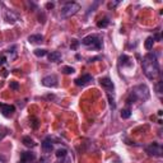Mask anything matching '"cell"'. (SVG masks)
Here are the masks:
<instances>
[{"instance_id":"2e32d148","label":"cell","mask_w":163,"mask_h":163,"mask_svg":"<svg viewBox=\"0 0 163 163\" xmlns=\"http://www.w3.org/2000/svg\"><path fill=\"white\" fill-rule=\"evenodd\" d=\"M108 24H110V18H108V17H105V18H102V19H100L97 22V27H98V28H106Z\"/></svg>"},{"instance_id":"7402d4cb","label":"cell","mask_w":163,"mask_h":163,"mask_svg":"<svg viewBox=\"0 0 163 163\" xmlns=\"http://www.w3.org/2000/svg\"><path fill=\"white\" fill-rule=\"evenodd\" d=\"M156 91H157V94L161 97V94H162V82H158V83L156 84Z\"/></svg>"},{"instance_id":"30bf717a","label":"cell","mask_w":163,"mask_h":163,"mask_svg":"<svg viewBox=\"0 0 163 163\" xmlns=\"http://www.w3.org/2000/svg\"><path fill=\"white\" fill-rule=\"evenodd\" d=\"M36 159V154L32 152H22L21 154V161L26 163H32Z\"/></svg>"},{"instance_id":"d6986e66","label":"cell","mask_w":163,"mask_h":163,"mask_svg":"<svg viewBox=\"0 0 163 163\" xmlns=\"http://www.w3.org/2000/svg\"><path fill=\"white\" fill-rule=\"evenodd\" d=\"M55 156H56L58 158H65V157L68 156V151H66L65 148H60V149H58V151H56Z\"/></svg>"},{"instance_id":"5b68a950","label":"cell","mask_w":163,"mask_h":163,"mask_svg":"<svg viewBox=\"0 0 163 163\" xmlns=\"http://www.w3.org/2000/svg\"><path fill=\"white\" fill-rule=\"evenodd\" d=\"M145 152L149 156H153V157H162L163 149H162V145L159 143H152L151 145H148L145 148Z\"/></svg>"},{"instance_id":"ac0fdd59","label":"cell","mask_w":163,"mask_h":163,"mask_svg":"<svg viewBox=\"0 0 163 163\" xmlns=\"http://www.w3.org/2000/svg\"><path fill=\"white\" fill-rule=\"evenodd\" d=\"M33 54H35L37 58H44V56L47 55V50H45V49H36V50L33 51Z\"/></svg>"},{"instance_id":"8fae6325","label":"cell","mask_w":163,"mask_h":163,"mask_svg":"<svg viewBox=\"0 0 163 163\" xmlns=\"http://www.w3.org/2000/svg\"><path fill=\"white\" fill-rule=\"evenodd\" d=\"M44 41V36L42 35H31L28 37V42L30 44H40Z\"/></svg>"},{"instance_id":"d4e9b609","label":"cell","mask_w":163,"mask_h":163,"mask_svg":"<svg viewBox=\"0 0 163 163\" xmlns=\"http://www.w3.org/2000/svg\"><path fill=\"white\" fill-rule=\"evenodd\" d=\"M78 45H79V41H77V40H73V44H72V49H73V50H77Z\"/></svg>"},{"instance_id":"cb8c5ba5","label":"cell","mask_w":163,"mask_h":163,"mask_svg":"<svg viewBox=\"0 0 163 163\" xmlns=\"http://www.w3.org/2000/svg\"><path fill=\"white\" fill-rule=\"evenodd\" d=\"M30 121H32V128H33V129H37V128H38V120H37L36 117H32Z\"/></svg>"},{"instance_id":"6da1fadb","label":"cell","mask_w":163,"mask_h":163,"mask_svg":"<svg viewBox=\"0 0 163 163\" xmlns=\"http://www.w3.org/2000/svg\"><path fill=\"white\" fill-rule=\"evenodd\" d=\"M142 66H143V72H144L145 77L151 80H156L161 74L158 59H157V55L154 52H148L143 58Z\"/></svg>"},{"instance_id":"5bb4252c","label":"cell","mask_w":163,"mask_h":163,"mask_svg":"<svg viewBox=\"0 0 163 163\" xmlns=\"http://www.w3.org/2000/svg\"><path fill=\"white\" fill-rule=\"evenodd\" d=\"M47 56H49V60H50V61L56 63V61H59V60L61 59V54H60L59 51H52V52L49 54Z\"/></svg>"},{"instance_id":"484cf974","label":"cell","mask_w":163,"mask_h":163,"mask_svg":"<svg viewBox=\"0 0 163 163\" xmlns=\"http://www.w3.org/2000/svg\"><path fill=\"white\" fill-rule=\"evenodd\" d=\"M54 7H55V4H54V3H46V8L47 9H52Z\"/></svg>"},{"instance_id":"8992f818","label":"cell","mask_w":163,"mask_h":163,"mask_svg":"<svg viewBox=\"0 0 163 163\" xmlns=\"http://www.w3.org/2000/svg\"><path fill=\"white\" fill-rule=\"evenodd\" d=\"M0 112L4 117H12L16 112V107L13 105H7V103H0Z\"/></svg>"},{"instance_id":"277c9868","label":"cell","mask_w":163,"mask_h":163,"mask_svg":"<svg viewBox=\"0 0 163 163\" xmlns=\"http://www.w3.org/2000/svg\"><path fill=\"white\" fill-rule=\"evenodd\" d=\"M79 10H80V5L78 3H73V2L72 3H66L61 8L60 16H61V18L66 19V18H70V17L75 16Z\"/></svg>"},{"instance_id":"3957f363","label":"cell","mask_w":163,"mask_h":163,"mask_svg":"<svg viewBox=\"0 0 163 163\" xmlns=\"http://www.w3.org/2000/svg\"><path fill=\"white\" fill-rule=\"evenodd\" d=\"M82 45H84L92 50H101L102 49V40L98 35H88L82 40Z\"/></svg>"},{"instance_id":"9a60e30c","label":"cell","mask_w":163,"mask_h":163,"mask_svg":"<svg viewBox=\"0 0 163 163\" xmlns=\"http://www.w3.org/2000/svg\"><path fill=\"white\" fill-rule=\"evenodd\" d=\"M119 60H120V64H121L122 66H131V65H133L131 59H130L129 56H126V55H121Z\"/></svg>"},{"instance_id":"ffe728a7","label":"cell","mask_w":163,"mask_h":163,"mask_svg":"<svg viewBox=\"0 0 163 163\" xmlns=\"http://www.w3.org/2000/svg\"><path fill=\"white\" fill-rule=\"evenodd\" d=\"M120 115H121L122 119H129V117L131 116V111L129 110V108H125V110H122V111H121Z\"/></svg>"},{"instance_id":"7c38bea8","label":"cell","mask_w":163,"mask_h":163,"mask_svg":"<svg viewBox=\"0 0 163 163\" xmlns=\"http://www.w3.org/2000/svg\"><path fill=\"white\" fill-rule=\"evenodd\" d=\"M22 143L26 145V147H28V148H35L37 145V143H35V140L31 138V137H23L22 138Z\"/></svg>"},{"instance_id":"9c48e42d","label":"cell","mask_w":163,"mask_h":163,"mask_svg":"<svg viewBox=\"0 0 163 163\" xmlns=\"http://www.w3.org/2000/svg\"><path fill=\"white\" fill-rule=\"evenodd\" d=\"M98 82H100L101 87H102V88H105V89H106V91H108V92L114 91V88H115V86H114V82H112L110 78H108V77L101 78Z\"/></svg>"},{"instance_id":"7a4b0ae2","label":"cell","mask_w":163,"mask_h":163,"mask_svg":"<svg viewBox=\"0 0 163 163\" xmlns=\"http://www.w3.org/2000/svg\"><path fill=\"white\" fill-rule=\"evenodd\" d=\"M148 98H149V88L145 84H139V86L133 87L129 97L126 100V103L133 105L138 101H147Z\"/></svg>"},{"instance_id":"52a82bcc","label":"cell","mask_w":163,"mask_h":163,"mask_svg":"<svg viewBox=\"0 0 163 163\" xmlns=\"http://www.w3.org/2000/svg\"><path fill=\"white\" fill-rule=\"evenodd\" d=\"M41 83H42L44 87L55 88V87H58V78H56V75H47L41 80Z\"/></svg>"},{"instance_id":"4316f807","label":"cell","mask_w":163,"mask_h":163,"mask_svg":"<svg viewBox=\"0 0 163 163\" xmlns=\"http://www.w3.org/2000/svg\"><path fill=\"white\" fill-rule=\"evenodd\" d=\"M98 59H100V56H97V58H92V59L88 60V63H93V61H96V60H98Z\"/></svg>"},{"instance_id":"603a6c76","label":"cell","mask_w":163,"mask_h":163,"mask_svg":"<svg viewBox=\"0 0 163 163\" xmlns=\"http://www.w3.org/2000/svg\"><path fill=\"white\" fill-rule=\"evenodd\" d=\"M9 87H10V89H14V91H18V89H19V84H18V82H10Z\"/></svg>"},{"instance_id":"e0dca14e","label":"cell","mask_w":163,"mask_h":163,"mask_svg":"<svg viewBox=\"0 0 163 163\" xmlns=\"http://www.w3.org/2000/svg\"><path fill=\"white\" fill-rule=\"evenodd\" d=\"M153 45H154V40H153V37H148V38L145 40L144 47H145L148 51H151V50L153 49Z\"/></svg>"},{"instance_id":"4fadbf2b","label":"cell","mask_w":163,"mask_h":163,"mask_svg":"<svg viewBox=\"0 0 163 163\" xmlns=\"http://www.w3.org/2000/svg\"><path fill=\"white\" fill-rule=\"evenodd\" d=\"M42 149H44L45 153H51V152H52L54 145H52V143L50 142V139H46V140L42 142Z\"/></svg>"},{"instance_id":"83f0119b","label":"cell","mask_w":163,"mask_h":163,"mask_svg":"<svg viewBox=\"0 0 163 163\" xmlns=\"http://www.w3.org/2000/svg\"><path fill=\"white\" fill-rule=\"evenodd\" d=\"M5 60H7V59H5V56H3V58H0V65H3V64L5 63Z\"/></svg>"},{"instance_id":"44dd1931","label":"cell","mask_w":163,"mask_h":163,"mask_svg":"<svg viewBox=\"0 0 163 163\" xmlns=\"http://www.w3.org/2000/svg\"><path fill=\"white\" fill-rule=\"evenodd\" d=\"M61 70H63L64 74H73L75 72V69H74V68H72V66H64Z\"/></svg>"},{"instance_id":"ba28073f","label":"cell","mask_w":163,"mask_h":163,"mask_svg":"<svg viewBox=\"0 0 163 163\" xmlns=\"http://www.w3.org/2000/svg\"><path fill=\"white\" fill-rule=\"evenodd\" d=\"M92 80H93V77H92V75H89V74H83L82 77L77 78V79L74 80V83H75L78 87H84V86H87L89 82H92Z\"/></svg>"},{"instance_id":"f1b7e54d","label":"cell","mask_w":163,"mask_h":163,"mask_svg":"<svg viewBox=\"0 0 163 163\" xmlns=\"http://www.w3.org/2000/svg\"><path fill=\"white\" fill-rule=\"evenodd\" d=\"M19 163H26V162H22V161H19Z\"/></svg>"}]
</instances>
